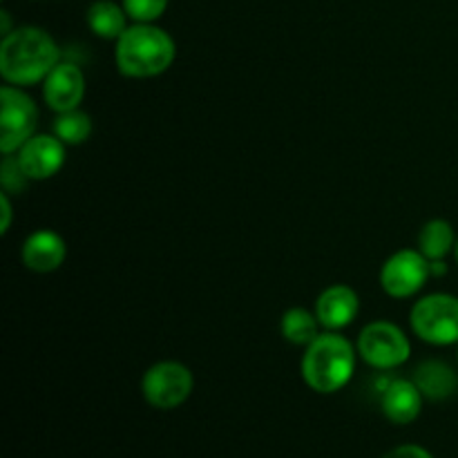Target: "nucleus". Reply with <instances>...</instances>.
Masks as SVG:
<instances>
[{"instance_id":"obj_1","label":"nucleus","mask_w":458,"mask_h":458,"mask_svg":"<svg viewBox=\"0 0 458 458\" xmlns=\"http://www.w3.org/2000/svg\"><path fill=\"white\" fill-rule=\"evenodd\" d=\"M61 63V52L52 36L40 27H18L3 36L0 74L9 85L25 88L47 79Z\"/></svg>"},{"instance_id":"obj_2","label":"nucleus","mask_w":458,"mask_h":458,"mask_svg":"<svg viewBox=\"0 0 458 458\" xmlns=\"http://www.w3.org/2000/svg\"><path fill=\"white\" fill-rule=\"evenodd\" d=\"M177 56L173 36L152 22L128 27L116 40V67L128 79H152L173 65Z\"/></svg>"},{"instance_id":"obj_3","label":"nucleus","mask_w":458,"mask_h":458,"mask_svg":"<svg viewBox=\"0 0 458 458\" xmlns=\"http://www.w3.org/2000/svg\"><path fill=\"white\" fill-rule=\"evenodd\" d=\"M356 371V349L338 331H325L302 356V378L313 392L335 394L344 389Z\"/></svg>"},{"instance_id":"obj_4","label":"nucleus","mask_w":458,"mask_h":458,"mask_svg":"<svg viewBox=\"0 0 458 458\" xmlns=\"http://www.w3.org/2000/svg\"><path fill=\"white\" fill-rule=\"evenodd\" d=\"M410 322L414 334L434 347L458 344V298L450 293H432L411 307Z\"/></svg>"},{"instance_id":"obj_5","label":"nucleus","mask_w":458,"mask_h":458,"mask_svg":"<svg viewBox=\"0 0 458 458\" xmlns=\"http://www.w3.org/2000/svg\"><path fill=\"white\" fill-rule=\"evenodd\" d=\"M38 123V107L30 94L16 85L0 89V152L13 155L27 139L34 137Z\"/></svg>"},{"instance_id":"obj_6","label":"nucleus","mask_w":458,"mask_h":458,"mask_svg":"<svg viewBox=\"0 0 458 458\" xmlns=\"http://www.w3.org/2000/svg\"><path fill=\"white\" fill-rule=\"evenodd\" d=\"M410 338L392 322H371L358 335V356L374 369H396L410 360Z\"/></svg>"},{"instance_id":"obj_7","label":"nucleus","mask_w":458,"mask_h":458,"mask_svg":"<svg viewBox=\"0 0 458 458\" xmlns=\"http://www.w3.org/2000/svg\"><path fill=\"white\" fill-rule=\"evenodd\" d=\"M192 385H195V378H192L191 369L186 365L174 360H164L152 365L143 374L141 392L143 398L155 410H174V407L183 405L188 401Z\"/></svg>"},{"instance_id":"obj_8","label":"nucleus","mask_w":458,"mask_h":458,"mask_svg":"<svg viewBox=\"0 0 458 458\" xmlns=\"http://www.w3.org/2000/svg\"><path fill=\"white\" fill-rule=\"evenodd\" d=\"M429 271V259L420 250L403 249L394 253L380 268V286L389 298L405 300L419 293L425 286Z\"/></svg>"},{"instance_id":"obj_9","label":"nucleus","mask_w":458,"mask_h":458,"mask_svg":"<svg viewBox=\"0 0 458 458\" xmlns=\"http://www.w3.org/2000/svg\"><path fill=\"white\" fill-rule=\"evenodd\" d=\"M18 161L30 182H45L65 164V143L56 134H34L21 146Z\"/></svg>"},{"instance_id":"obj_10","label":"nucleus","mask_w":458,"mask_h":458,"mask_svg":"<svg viewBox=\"0 0 458 458\" xmlns=\"http://www.w3.org/2000/svg\"><path fill=\"white\" fill-rule=\"evenodd\" d=\"M85 97V76L74 63H58L43 81V98L49 110L70 112L81 106Z\"/></svg>"},{"instance_id":"obj_11","label":"nucleus","mask_w":458,"mask_h":458,"mask_svg":"<svg viewBox=\"0 0 458 458\" xmlns=\"http://www.w3.org/2000/svg\"><path fill=\"white\" fill-rule=\"evenodd\" d=\"M360 311V298L347 284H334L320 293L316 302V316L325 331H343L352 325Z\"/></svg>"},{"instance_id":"obj_12","label":"nucleus","mask_w":458,"mask_h":458,"mask_svg":"<svg viewBox=\"0 0 458 458\" xmlns=\"http://www.w3.org/2000/svg\"><path fill=\"white\" fill-rule=\"evenodd\" d=\"M67 246L58 233L36 231L22 244V264L34 273H52L65 262Z\"/></svg>"},{"instance_id":"obj_13","label":"nucleus","mask_w":458,"mask_h":458,"mask_svg":"<svg viewBox=\"0 0 458 458\" xmlns=\"http://www.w3.org/2000/svg\"><path fill=\"white\" fill-rule=\"evenodd\" d=\"M423 394L416 387L414 380H394L383 392V414L396 425H410L419 419L423 410Z\"/></svg>"},{"instance_id":"obj_14","label":"nucleus","mask_w":458,"mask_h":458,"mask_svg":"<svg viewBox=\"0 0 458 458\" xmlns=\"http://www.w3.org/2000/svg\"><path fill=\"white\" fill-rule=\"evenodd\" d=\"M414 383L423 394V398L434 403L447 401L458 392L456 371L443 360L420 362L414 371Z\"/></svg>"},{"instance_id":"obj_15","label":"nucleus","mask_w":458,"mask_h":458,"mask_svg":"<svg viewBox=\"0 0 458 458\" xmlns=\"http://www.w3.org/2000/svg\"><path fill=\"white\" fill-rule=\"evenodd\" d=\"M125 13L123 7H119L112 0H97V3L89 4L88 9V25L98 38L106 40H119V36L128 30L125 25Z\"/></svg>"},{"instance_id":"obj_16","label":"nucleus","mask_w":458,"mask_h":458,"mask_svg":"<svg viewBox=\"0 0 458 458\" xmlns=\"http://www.w3.org/2000/svg\"><path fill=\"white\" fill-rule=\"evenodd\" d=\"M320 320H318L316 311H307L302 307L289 309V311L282 316L280 331L284 335L286 343L295 344V347L307 349L313 340L320 335Z\"/></svg>"},{"instance_id":"obj_17","label":"nucleus","mask_w":458,"mask_h":458,"mask_svg":"<svg viewBox=\"0 0 458 458\" xmlns=\"http://www.w3.org/2000/svg\"><path fill=\"white\" fill-rule=\"evenodd\" d=\"M458 237L454 235V228L445 219H432L423 226L419 235V246L420 253L434 262V259H445L447 255L454 250Z\"/></svg>"},{"instance_id":"obj_18","label":"nucleus","mask_w":458,"mask_h":458,"mask_svg":"<svg viewBox=\"0 0 458 458\" xmlns=\"http://www.w3.org/2000/svg\"><path fill=\"white\" fill-rule=\"evenodd\" d=\"M52 130L65 146H81L92 134V119H89V114L81 112L79 107L70 112H58Z\"/></svg>"},{"instance_id":"obj_19","label":"nucleus","mask_w":458,"mask_h":458,"mask_svg":"<svg viewBox=\"0 0 458 458\" xmlns=\"http://www.w3.org/2000/svg\"><path fill=\"white\" fill-rule=\"evenodd\" d=\"M0 183H3L4 192L13 195V192H22L30 183V177L25 174V170L21 168V161L13 155L3 157V165H0Z\"/></svg>"},{"instance_id":"obj_20","label":"nucleus","mask_w":458,"mask_h":458,"mask_svg":"<svg viewBox=\"0 0 458 458\" xmlns=\"http://www.w3.org/2000/svg\"><path fill=\"white\" fill-rule=\"evenodd\" d=\"M168 0H123V9L134 22H155L164 16Z\"/></svg>"},{"instance_id":"obj_21","label":"nucleus","mask_w":458,"mask_h":458,"mask_svg":"<svg viewBox=\"0 0 458 458\" xmlns=\"http://www.w3.org/2000/svg\"><path fill=\"white\" fill-rule=\"evenodd\" d=\"M383 458H434V456L420 445H401L396 447V450L387 452Z\"/></svg>"},{"instance_id":"obj_22","label":"nucleus","mask_w":458,"mask_h":458,"mask_svg":"<svg viewBox=\"0 0 458 458\" xmlns=\"http://www.w3.org/2000/svg\"><path fill=\"white\" fill-rule=\"evenodd\" d=\"M0 210H3V224H0V233L7 235L9 226H12V201H9V192H0Z\"/></svg>"},{"instance_id":"obj_23","label":"nucleus","mask_w":458,"mask_h":458,"mask_svg":"<svg viewBox=\"0 0 458 458\" xmlns=\"http://www.w3.org/2000/svg\"><path fill=\"white\" fill-rule=\"evenodd\" d=\"M454 255H456V262H458V240H456V246H454Z\"/></svg>"}]
</instances>
